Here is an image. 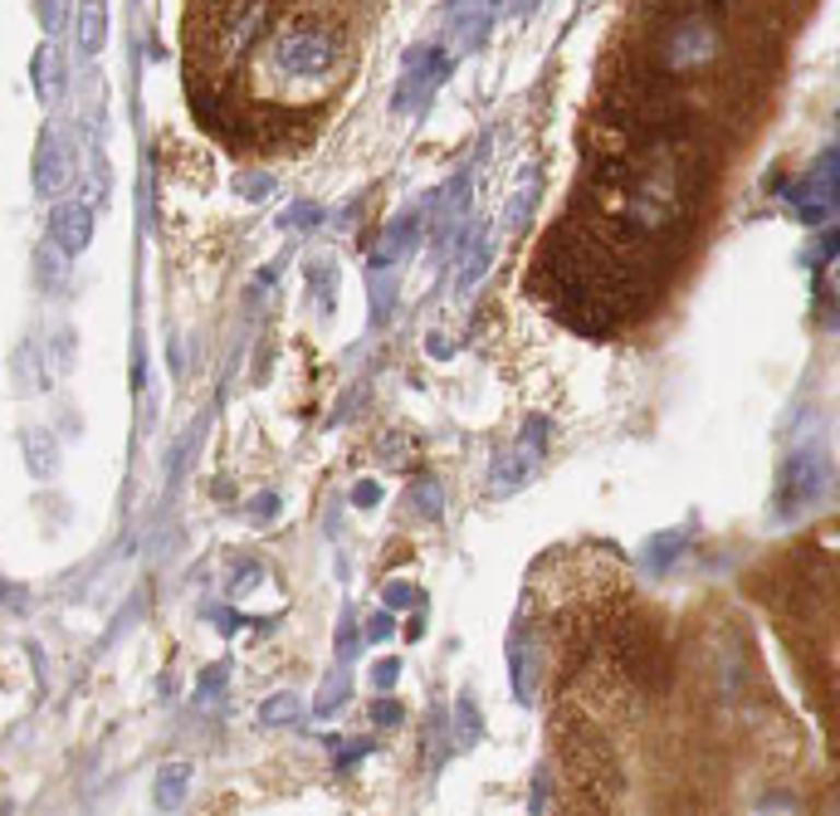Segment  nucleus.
<instances>
[{
    "label": "nucleus",
    "instance_id": "obj_19",
    "mask_svg": "<svg viewBox=\"0 0 840 816\" xmlns=\"http://www.w3.org/2000/svg\"><path fill=\"white\" fill-rule=\"evenodd\" d=\"M352 499H357L362 509H372L376 499H382V489H376V485H357V494H352Z\"/></svg>",
    "mask_w": 840,
    "mask_h": 816
},
{
    "label": "nucleus",
    "instance_id": "obj_13",
    "mask_svg": "<svg viewBox=\"0 0 840 816\" xmlns=\"http://www.w3.org/2000/svg\"><path fill=\"white\" fill-rule=\"evenodd\" d=\"M342 695H348V679H342V675H338V679H332V685H328V689H323V699H318V714H332V704H338V699H342Z\"/></svg>",
    "mask_w": 840,
    "mask_h": 816
},
{
    "label": "nucleus",
    "instance_id": "obj_1",
    "mask_svg": "<svg viewBox=\"0 0 840 816\" xmlns=\"http://www.w3.org/2000/svg\"><path fill=\"white\" fill-rule=\"evenodd\" d=\"M269 74L283 83H328L348 65V35L328 20H293L269 39Z\"/></svg>",
    "mask_w": 840,
    "mask_h": 816
},
{
    "label": "nucleus",
    "instance_id": "obj_9",
    "mask_svg": "<svg viewBox=\"0 0 840 816\" xmlns=\"http://www.w3.org/2000/svg\"><path fill=\"white\" fill-rule=\"evenodd\" d=\"M49 69H55V49L39 45V55L30 59V74H35V93H45V98H49Z\"/></svg>",
    "mask_w": 840,
    "mask_h": 816
},
{
    "label": "nucleus",
    "instance_id": "obj_18",
    "mask_svg": "<svg viewBox=\"0 0 840 816\" xmlns=\"http://www.w3.org/2000/svg\"><path fill=\"white\" fill-rule=\"evenodd\" d=\"M240 191H245V196H265L269 191V176H245V182H240Z\"/></svg>",
    "mask_w": 840,
    "mask_h": 816
},
{
    "label": "nucleus",
    "instance_id": "obj_12",
    "mask_svg": "<svg viewBox=\"0 0 840 816\" xmlns=\"http://www.w3.org/2000/svg\"><path fill=\"white\" fill-rule=\"evenodd\" d=\"M396 675H401V665H396V661H376V665H372V685H376V689H392Z\"/></svg>",
    "mask_w": 840,
    "mask_h": 816
},
{
    "label": "nucleus",
    "instance_id": "obj_17",
    "mask_svg": "<svg viewBox=\"0 0 840 816\" xmlns=\"http://www.w3.org/2000/svg\"><path fill=\"white\" fill-rule=\"evenodd\" d=\"M348 651H357V626H352V616H342V636H338V655L348 661Z\"/></svg>",
    "mask_w": 840,
    "mask_h": 816
},
{
    "label": "nucleus",
    "instance_id": "obj_16",
    "mask_svg": "<svg viewBox=\"0 0 840 816\" xmlns=\"http://www.w3.org/2000/svg\"><path fill=\"white\" fill-rule=\"evenodd\" d=\"M396 631V621H392V616H372V621H366V641H386V636H392Z\"/></svg>",
    "mask_w": 840,
    "mask_h": 816
},
{
    "label": "nucleus",
    "instance_id": "obj_8",
    "mask_svg": "<svg viewBox=\"0 0 840 816\" xmlns=\"http://www.w3.org/2000/svg\"><path fill=\"white\" fill-rule=\"evenodd\" d=\"M259 719H265V724H293V719H299V699H293V695H275V699H265Z\"/></svg>",
    "mask_w": 840,
    "mask_h": 816
},
{
    "label": "nucleus",
    "instance_id": "obj_7",
    "mask_svg": "<svg viewBox=\"0 0 840 816\" xmlns=\"http://www.w3.org/2000/svg\"><path fill=\"white\" fill-rule=\"evenodd\" d=\"M25 455H30V469H35V475H55L59 455H55V445L45 441V431H30V441H25Z\"/></svg>",
    "mask_w": 840,
    "mask_h": 816
},
{
    "label": "nucleus",
    "instance_id": "obj_5",
    "mask_svg": "<svg viewBox=\"0 0 840 816\" xmlns=\"http://www.w3.org/2000/svg\"><path fill=\"white\" fill-rule=\"evenodd\" d=\"M108 45V5L103 0H79V55H98Z\"/></svg>",
    "mask_w": 840,
    "mask_h": 816
},
{
    "label": "nucleus",
    "instance_id": "obj_10",
    "mask_svg": "<svg viewBox=\"0 0 840 816\" xmlns=\"http://www.w3.org/2000/svg\"><path fill=\"white\" fill-rule=\"evenodd\" d=\"M416 602H420V592L411 582H392V587H386V606H392V611H406V606H416Z\"/></svg>",
    "mask_w": 840,
    "mask_h": 816
},
{
    "label": "nucleus",
    "instance_id": "obj_11",
    "mask_svg": "<svg viewBox=\"0 0 840 816\" xmlns=\"http://www.w3.org/2000/svg\"><path fill=\"white\" fill-rule=\"evenodd\" d=\"M35 15L45 30H59V20H65V0H35Z\"/></svg>",
    "mask_w": 840,
    "mask_h": 816
},
{
    "label": "nucleus",
    "instance_id": "obj_14",
    "mask_svg": "<svg viewBox=\"0 0 840 816\" xmlns=\"http://www.w3.org/2000/svg\"><path fill=\"white\" fill-rule=\"evenodd\" d=\"M416 504H420V509H430V518H435V514H440V489L420 479V485H416Z\"/></svg>",
    "mask_w": 840,
    "mask_h": 816
},
{
    "label": "nucleus",
    "instance_id": "obj_2",
    "mask_svg": "<svg viewBox=\"0 0 840 816\" xmlns=\"http://www.w3.org/2000/svg\"><path fill=\"white\" fill-rule=\"evenodd\" d=\"M826 489V465L821 455H792L782 465V485H777V518H796L802 509H812Z\"/></svg>",
    "mask_w": 840,
    "mask_h": 816
},
{
    "label": "nucleus",
    "instance_id": "obj_3",
    "mask_svg": "<svg viewBox=\"0 0 840 816\" xmlns=\"http://www.w3.org/2000/svg\"><path fill=\"white\" fill-rule=\"evenodd\" d=\"M49 240L59 255H83L93 240V211L83 201H59L49 211Z\"/></svg>",
    "mask_w": 840,
    "mask_h": 816
},
{
    "label": "nucleus",
    "instance_id": "obj_4",
    "mask_svg": "<svg viewBox=\"0 0 840 816\" xmlns=\"http://www.w3.org/2000/svg\"><path fill=\"white\" fill-rule=\"evenodd\" d=\"M65 152H59V142H55V132H45L39 138V148H35V191L39 196H59V186H65Z\"/></svg>",
    "mask_w": 840,
    "mask_h": 816
},
{
    "label": "nucleus",
    "instance_id": "obj_6",
    "mask_svg": "<svg viewBox=\"0 0 840 816\" xmlns=\"http://www.w3.org/2000/svg\"><path fill=\"white\" fill-rule=\"evenodd\" d=\"M186 782H191V768H186V762H172V768L156 772V807H182Z\"/></svg>",
    "mask_w": 840,
    "mask_h": 816
},
{
    "label": "nucleus",
    "instance_id": "obj_15",
    "mask_svg": "<svg viewBox=\"0 0 840 816\" xmlns=\"http://www.w3.org/2000/svg\"><path fill=\"white\" fill-rule=\"evenodd\" d=\"M372 719H376V724H401V704H396V699H376Z\"/></svg>",
    "mask_w": 840,
    "mask_h": 816
}]
</instances>
